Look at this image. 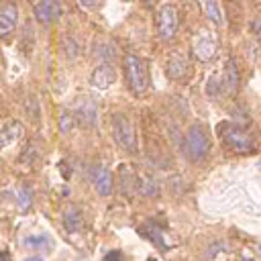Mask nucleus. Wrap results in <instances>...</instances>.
Masks as SVG:
<instances>
[{"label":"nucleus","instance_id":"393cba45","mask_svg":"<svg viewBox=\"0 0 261 261\" xmlns=\"http://www.w3.org/2000/svg\"><path fill=\"white\" fill-rule=\"evenodd\" d=\"M251 29H253V33H255V35L261 39V16H257V18L251 22Z\"/></svg>","mask_w":261,"mask_h":261},{"label":"nucleus","instance_id":"1a4fd4ad","mask_svg":"<svg viewBox=\"0 0 261 261\" xmlns=\"http://www.w3.org/2000/svg\"><path fill=\"white\" fill-rule=\"evenodd\" d=\"M116 80V71L110 63H100L94 71H92V77H90V84L98 90H106L110 88V84Z\"/></svg>","mask_w":261,"mask_h":261},{"label":"nucleus","instance_id":"ddd939ff","mask_svg":"<svg viewBox=\"0 0 261 261\" xmlns=\"http://www.w3.org/2000/svg\"><path fill=\"white\" fill-rule=\"evenodd\" d=\"M239 82H241V75H239V67L234 63V59H228L226 65H224V90L228 94H237L239 92Z\"/></svg>","mask_w":261,"mask_h":261},{"label":"nucleus","instance_id":"cd10ccee","mask_svg":"<svg viewBox=\"0 0 261 261\" xmlns=\"http://www.w3.org/2000/svg\"><path fill=\"white\" fill-rule=\"evenodd\" d=\"M147 261H157V259H155V257H149V259H147Z\"/></svg>","mask_w":261,"mask_h":261},{"label":"nucleus","instance_id":"f8f14e48","mask_svg":"<svg viewBox=\"0 0 261 261\" xmlns=\"http://www.w3.org/2000/svg\"><path fill=\"white\" fill-rule=\"evenodd\" d=\"M63 224H65V228L69 232H80L84 228V216H82V210L75 204L65 206V210H63Z\"/></svg>","mask_w":261,"mask_h":261},{"label":"nucleus","instance_id":"412c9836","mask_svg":"<svg viewBox=\"0 0 261 261\" xmlns=\"http://www.w3.org/2000/svg\"><path fill=\"white\" fill-rule=\"evenodd\" d=\"M206 92H208L210 98H218V96H220V80H218V75H210V77H208Z\"/></svg>","mask_w":261,"mask_h":261},{"label":"nucleus","instance_id":"b1692460","mask_svg":"<svg viewBox=\"0 0 261 261\" xmlns=\"http://www.w3.org/2000/svg\"><path fill=\"white\" fill-rule=\"evenodd\" d=\"M104 261H124V257L120 251H110V253H106Z\"/></svg>","mask_w":261,"mask_h":261},{"label":"nucleus","instance_id":"5701e85b","mask_svg":"<svg viewBox=\"0 0 261 261\" xmlns=\"http://www.w3.org/2000/svg\"><path fill=\"white\" fill-rule=\"evenodd\" d=\"M96 47H100V57L102 59H112L116 55V47L110 43H98Z\"/></svg>","mask_w":261,"mask_h":261},{"label":"nucleus","instance_id":"aec40b11","mask_svg":"<svg viewBox=\"0 0 261 261\" xmlns=\"http://www.w3.org/2000/svg\"><path fill=\"white\" fill-rule=\"evenodd\" d=\"M202 6H204V10H206V16H208L214 24H220V22H222L220 12H218V4H216V2H204Z\"/></svg>","mask_w":261,"mask_h":261},{"label":"nucleus","instance_id":"dca6fc26","mask_svg":"<svg viewBox=\"0 0 261 261\" xmlns=\"http://www.w3.org/2000/svg\"><path fill=\"white\" fill-rule=\"evenodd\" d=\"M53 241L47 234H31L24 239V247L29 249H39V251H51Z\"/></svg>","mask_w":261,"mask_h":261},{"label":"nucleus","instance_id":"4468645a","mask_svg":"<svg viewBox=\"0 0 261 261\" xmlns=\"http://www.w3.org/2000/svg\"><path fill=\"white\" fill-rule=\"evenodd\" d=\"M145 234H147V239H149L155 247H159V249H169V245H167V241H165V234H163V228H161L157 222L147 220V224H145Z\"/></svg>","mask_w":261,"mask_h":261},{"label":"nucleus","instance_id":"4be33fe9","mask_svg":"<svg viewBox=\"0 0 261 261\" xmlns=\"http://www.w3.org/2000/svg\"><path fill=\"white\" fill-rule=\"evenodd\" d=\"M73 128V114L71 112H61L59 116V130L61 133H69Z\"/></svg>","mask_w":261,"mask_h":261},{"label":"nucleus","instance_id":"f3484780","mask_svg":"<svg viewBox=\"0 0 261 261\" xmlns=\"http://www.w3.org/2000/svg\"><path fill=\"white\" fill-rule=\"evenodd\" d=\"M139 194L141 196H149V198H157L159 196V184L151 175L141 177L139 179Z\"/></svg>","mask_w":261,"mask_h":261},{"label":"nucleus","instance_id":"6e6552de","mask_svg":"<svg viewBox=\"0 0 261 261\" xmlns=\"http://www.w3.org/2000/svg\"><path fill=\"white\" fill-rule=\"evenodd\" d=\"M90 179L100 196H110L112 192V173L104 165H94L90 169Z\"/></svg>","mask_w":261,"mask_h":261},{"label":"nucleus","instance_id":"7ed1b4c3","mask_svg":"<svg viewBox=\"0 0 261 261\" xmlns=\"http://www.w3.org/2000/svg\"><path fill=\"white\" fill-rule=\"evenodd\" d=\"M112 135H114V141H116L124 151L137 153L135 126H133V122H130L124 114H120V112L112 116Z\"/></svg>","mask_w":261,"mask_h":261},{"label":"nucleus","instance_id":"6ab92c4d","mask_svg":"<svg viewBox=\"0 0 261 261\" xmlns=\"http://www.w3.org/2000/svg\"><path fill=\"white\" fill-rule=\"evenodd\" d=\"M16 202H18L20 210H29V206L33 204V190L27 188V186L18 188V192H16Z\"/></svg>","mask_w":261,"mask_h":261},{"label":"nucleus","instance_id":"20e7f679","mask_svg":"<svg viewBox=\"0 0 261 261\" xmlns=\"http://www.w3.org/2000/svg\"><path fill=\"white\" fill-rule=\"evenodd\" d=\"M179 24V12L173 4H163L157 12V35L163 41H169L175 37Z\"/></svg>","mask_w":261,"mask_h":261},{"label":"nucleus","instance_id":"c85d7f7f","mask_svg":"<svg viewBox=\"0 0 261 261\" xmlns=\"http://www.w3.org/2000/svg\"><path fill=\"white\" fill-rule=\"evenodd\" d=\"M259 253H261V245H259Z\"/></svg>","mask_w":261,"mask_h":261},{"label":"nucleus","instance_id":"f03ea898","mask_svg":"<svg viewBox=\"0 0 261 261\" xmlns=\"http://www.w3.org/2000/svg\"><path fill=\"white\" fill-rule=\"evenodd\" d=\"M184 151L192 161H202L210 153V137L200 124H192L184 137Z\"/></svg>","mask_w":261,"mask_h":261},{"label":"nucleus","instance_id":"a878e982","mask_svg":"<svg viewBox=\"0 0 261 261\" xmlns=\"http://www.w3.org/2000/svg\"><path fill=\"white\" fill-rule=\"evenodd\" d=\"M0 261H10V253L8 251H0Z\"/></svg>","mask_w":261,"mask_h":261},{"label":"nucleus","instance_id":"423d86ee","mask_svg":"<svg viewBox=\"0 0 261 261\" xmlns=\"http://www.w3.org/2000/svg\"><path fill=\"white\" fill-rule=\"evenodd\" d=\"M192 49H194V55L200 59V61H208L216 55V49H218V43L216 39L208 33V31H200L194 41H192Z\"/></svg>","mask_w":261,"mask_h":261},{"label":"nucleus","instance_id":"2eb2a0df","mask_svg":"<svg viewBox=\"0 0 261 261\" xmlns=\"http://www.w3.org/2000/svg\"><path fill=\"white\" fill-rule=\"evenodd\" d=\"M20 137H22V124H20V122H12V124H8V126L0 133V149L8 147L10 143L18 141Z\"/></svg>","mask_w":261,"mask_h":261},{"label":"nucleus","instance_id":"f257e3e1","mask_svg":"<svg viewBox=\"0 0 261 261\" xmlns=\"http://www.w3.org/2000/svg\"><path fill=\"white\" fill-rule=\"evenodd\" d=\"M124 69H126V80H128V88L137 94V96H143L147 90H149V69H147V63L128 53L124 57Z\"/></svg>","mask_w":261,"mask_h":261},{"label":"nucleus","instance_id":"0eeeda50","mask_svg":"<svg viewBox=\"0 0 261 261\" xmlns=\"http://www.w3.org/2000/svg\"><path fill=\"white\" fill-rule=\"evenodd\" d=\"M33 12L41 24H51L61 16V6L55 0H41V2L33 4Z\"/></svg>","mask_w":261,"mask_h":261},{"label":"nucleus","instance_id":"39448f33","mask_svg":"<svg viewBox=\"0 0 261 261\" xmlns=\"http://www.w3.org/2000/svg\"><path fill=\"white\" fill-rule=\"evenodd\" d=\"M224 141H226V145H228L232 151H237V153H249V151H253V147H255L251 135H249L247 130H243L241 126H228V128L224 130Z\"/></svg>","mask_w":261,"mask_h":261},{"label":"nucleus","instance_id":"9d476101","mask_svg":"<svg viewBox=\"0 0 261 261\" xmlns=\"http://www.w3.org/2000/svg\"><path fill=\"white\" fill-rule=\"evenodd\" d=\"M18 22V8L14 4H4L0 8V37H8Z\"/></svg>","mask_w":261,"mask_h":261},{"label":"nucleus","instance_id":"bb28decb","mask_svg":"<svg viewBox=\"0 0 261 261\" xmlns=\"http://www.w3.org/2000/svg\"><path fill=\"white\" fill-rule=\"evenodd\" d=\"M27 261H43V259H41V257H29Z\"/></svg>","mask_w":261,"mask_h":261},{"label":"nucleus","instance_id":"a211bd4d","mask_svg":"<svg viewBox=\"0 0 261 261\" xmlns=\"http://www.w3.org/2000/svg\"><path fill=\"white\" fill-rule=\"evenodd\" d=\"M80 118H82L88 126H92V124L96 122V118H98V108H96V104H94L92 100H86V102L82 104V108H80Z\"/></svg>","mask_w":261,"mask_h":261},{"label":"nucleus","instance_id":"9b49d317","mask_svg":"<svg viewBox=\"0 0 261 261\" xmlns=\"http://www.w3.org/2000/svg\"><path fill=\"white\" fill-rule=\"evenodd\" d=\"M165 71H167V75H169L171 80H181V77H186V73H188V59H186V55H184V53H173V55L169 57V61H167Z\"/></svg>","mask_w":261,"mask_h":261}]
</instances>
